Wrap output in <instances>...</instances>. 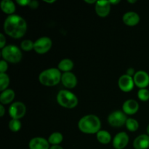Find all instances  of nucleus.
<instances>
[{"label": "nucleus", "instance_id": "nucleus-1", "mask_svg": "<svg viewBox=\"0 0 149 149\" xmlns=\"http://www.w3.org/2000/svg\"><path fill=\"white\" fill-rule=\"evenodd\" d=\"M27 29L26 20L17 15H10L4 20V31L7 35L15 39L23 36Z\"/></svg>", "mask_w": 149, "mask_h": 149}, {"label": "nucleus", "instance_id": "nucleus-2", "mask_svg": "<svg viewBox=\"0 0 149 149\" xmlns=\"http://www.w3.org/2000/svg\"><path fill=\"white\" fill-rule=\"evenodd\" d=\"M79 129L84 133L94 134L100 131L101 122L97 116L93 114L83 116L78 123Z\"/></svg>", "mask_w": 149, "mask_h": 149}, {"label": "nucleus", "instance_id": "nucleus-3", "mask_svg": "<svg viewBox=\"0 0 149 149\" xmlns=\"http://www.w3.org/2000/svg\"><path fill=\"white\" fill-rule=\"evenodd\" d=\"M61 71L55 68H48L40 73L39 80L41 84L45 86H55L61 80Z\"/></svg>", "mask_w": 149, "mask_h": 149}, {"label": "nucleus", "instance_id": "nucleus-4", "mask_svg": "<svg viewBox=\"0 0 149 149\" xmlns=\"http://www.w3.org/2000/svg\"><path fill=\"white\" fill-rule=\"evenodd\" d=\"M57 101L61 106L67 109H72L78 104V98L71 92L63 90L57 95Z\"/></svg>", "mask_w": 149, "mask_h": 149}, {"label": "nucleus", "instance_id": "nucleus-5", "mask_svg": "<svg viewBox=\"0 0 149 149\" xmlns=\"http://www.w3.org/2000/svg\"><path fill=\"white\" fill-rule=\"evenodd\" d=\"M1 55L4 61L16 63L21 61L22 52L17 46L10 45L5 46L1 49Z\"/></svg>", "mask_w": 149, "mask_h": 149}, {"label": "nucleus", "instance_id": "nucleus-6", "mask_svg": "<svg viewBox=\"0 0 149 149\" xmlns=\"http://www.w3.org/2000/svg\"><path fill=\"white\" fill-rule=\"evenodd\" d=\"M127 118L126 114L121 111H115L110 113L108 117V122L109 124L112 127H122L125 124H126Z\"/></svg>", "mask_w": 149, "mask_h": 149}, {"label": "nucleus", "instance_id": "nucleus-7", "mask_svg": "<svg viewBox=\"0 0 149 149\" xmlns=\"http://www.w3.org/2000/svg\"><path fill=\"white\" fill-rule=\"evenodd\" d=\"M52 45V42L50 38L43 36L34 42L33 49L38 54H45L50 49Z\"/></svg>", "mask_w": 149, "mask_h": 149}, {"label": "nucleus", "instance_id": "nucleus-8", "mask_svg": "<svg viewBox=\"0 0 149 149\" xmlns=\"http://www.w3.org/2000/svg\"><path fill=\"white\" fill-rule=\"evenodd\" d=\"M26 111V106L22 102L13 103L9 109V113H10V116L15 119H20V118L23 117Z\"/></svg>", "mask_w": 149, "mask_h": 149}, {"label": "nucleus", "instance_id": "nucleus-9", "mask_svg": "<svg viewBox=\"0 0 149 149\" xmlns=\"http://www.w3.org/2000/svg\"><path fill=\"white\" fill-rule=\"evenodd\" d=\"M134 82L137 87L141 89L146 88L149 84V75L144 71H138L133 77Z\"/></svg>", "mask_w": 149, "mask_h": 149}, {"label": "nucleus", "instance_id": "nucleus-10", "mask_svg": "<svg viewBox=\"0 0 149 149\" xmlns=\"http://www.w3.org/2000/svg\"><path fill=\"white\" fill-rule=\"evenodd\" d=\"M119 87L120 90L124 92H130L133 89L134 87V79L132 77L127 75V74H124L121 76L119 79Z\"/></svg>", "mask_w": 149, "mask_h": 149}, {"label": "nucleus", "instance_id": "nucleus-11", "mask_svg": "<svg viewBox=\"0 0 149 149\" xmlns=\"http://www.w3.org/2000/svg\"><path fill=\"white\" fill-rule=\"evenodd\" d=\"M129 143V136L125 132H119L115 135L113 140V146L116 149H123Z\"/></svg>", "mask_w": 149, "mask_h": 149}, {"label": "nucleus", "instance_id": "nucleus-12", "mask_svg": "<svg viewBox=\"0 0 149 149\" xmlns=\"http://www.w3.org/2000/svg\"><path fill=\"white\" fill-rule=\"evenodd\" d=\"M111 10L110 1L101 0L97 1L95 4V12L100 17H104L109 14Z\"/></svg>", "mask_w": 149, "mask_h": 149}, {"label": "nucleus", "instance_id": "nucleus-13", "mask_svg": "<svg viewBox=\"0 0 149 149\" xmlns=\"http://www.w3.org/2000/svg\"><path fill=\"white\" fill-rule=\"evenodd\" d=\"M61 81L65 87L69 89H72L76 87L77 84V79L76 76L73 73L65 72L62 74L61 77Z\"/></svg>", "mask_w": 149, "mask_h": 149}, {"label": "nucleus", "instance_id": "nucleus-14", "mask_svg": "<svg viewBox=\"0 0 149 149\" xmlns=\"http://www.w3.org/2000/svg\"><path fill=\"white\" fill-rule=\"evenodd\" d=\"M29 146L30 149H49V142L45 138L40 137L32 138Z\"/></svg>", "mask_w": 149, "mask_h": 149}, {"label": "nucleus", "instance_id": "nucleus-15", "mask_svg": "<svg viewBox=\"0 0 149 149\" xmlns=\"http://www.w3.org/2000/svg\"><path fill=\"white\" fill-rule=\"evenodd\" d=\"M123 112L125 114L132 115L136 113L139 109V104L138 102L132 99L126 100L122 106Z\"/></svg>", "mask_w": 149, "mask_h": 149}, {"label": "nucleus", "instance_id": "nucleus-16", "mask_svg": "<svg viewBox=\"0 0 149 149\" xmlns=\"http://www.w3.org/2000/svg\"><path fill=\"white\" fill-rule=\"evenodd\" d=\"M122 19H123V22L127 26H134L139 23L140 16L135 12L130 11L124 15Z\"/></svg>", "mask_w": 149, "mask_h": 149}, {"label": "nucleus", "instance_id": "nucleus-17", "mask_svg": "<svg viewBox=\"0 0 149 149\" xmlns=\"http://www.w3.org/2000/svg\"><path fill=\"white\" fill-rule=\"evenodd\" d=\"M135 149H147L149 147V135H141L137 137L133 142Z\"/></svg>", "mask_w": 149, "mask_h": 149}, {"label": "nucleus", "instance_id": "nucleus-18", "mask_svg": "<svg viewBox=\"0 0 149 149\" xmlns=\"http://www.w3.org/2000/svg\"><path fill=\"white\" fill-rule=\"evenodd\" d=\"M15 97V92L11 89H7L0 95V102L1 104H8L11 103Z\"/></svg>", "mask_w": 149, "mask_h": 149}, {"label": "nucleus", "instance_id": "nucleus-19", "mask_svg": "<svg viewBox=\"0 0 149 149\" xmlns=\"http://www.w3.org/2000/svg\"><path fill=\"white\" fill-rule=\"evenodd\" d=\"M1 9L4 13L13 14L15 11V5L11 0H3L1 2Z\"/></svg>", "mask_w": 149, "mask_h": 149}, {"label": "nucleus", "instance_id": "nucleus-20", "mask_svg": "<svg viewBox=\"0 0 149 149\" xmlns=\"http://www.w3.org/2000/svg\"><path fill=\"white\" fill-rule=\"evenodd\" d=\"M74 67V63L71 60L68 59V58H65L61 61V62L58 63V68L61 71H64L65 72H70L71 69Z\"/></svg>", "mask_w": 149, "mask_h": 149}, {"label": "nucleus", "instance_id": "nucleus-21", "mask_svg": "<svg viewBox=\"0 0 149 149\" xmlns=\"http://www.w3.org/2000/svg\"><path fill=\"white\" fill-rule=\"evenodd\" d=\"M97 139L103 144H108L111 140L110 133L106 130H100L97 133Z\"/></svg>", "mask_w": 149, "mask_h": 149}, {"label": "nucleus", "instance_id": "nucleus-22", "mask_svg": "<svg viewBox=\"0 0 149 149\" xmlns=\"http://www.w3.org/2000/svg\"><path fill=\"white\" fill-rule=\"evenodd\" d=\"M63 137L61 132H55L49 135V138H48V142L49 143L52 144V145H59L61 142L63 141Z\"/></svg>", "mask_w": 149, "mask_h": 149}, {"label": "nucleus", "instance_id": "nucleus-23", "mask_svg": "<svg viewBox=\"0 0 149 149\" xmlns=\"http://www.w3.org/2000/svg\"><path fill=\"white\" fill-rule=\"evenodd\" d=\"M9 84H10V78L7 74H6V73L0 74V90L3 92L7 90Z\"/></svg>", "mask_w": 149, "mask_h": 149}, {"label": "nucleus", "instance_id": "nucleus-24", "mask_svg": "<svg viewBox=\"0 0 149 149\" xmlns=\"http://www.w3.org/2000/svg\"><path fill=\"white\" fill-rule=\"evenodd\" d=\"M125 125H126L128 130L131 131V132H135L139 127V124H138V121L135 119H132V118L127 119Z\"/></svg>", "mask_w": 149, "mask_h": 149}, {"label": "nucleus", "instance_id": "nucleus-25", "mask_svg": "<svg viewBox=\"0 0 149 149\" xmlns=\"http://www.w3.org/2000/svg\"><path fill=\"white\" fill-rule=\"evenodd\" d=\"M9 128L13 132H17L21 128V123L19 119H13L9 122Z\"/></svg>", "mask_w": 149, "mask_h": 149}, {"label": "nucleus", "instance_id": "nucleus-26", "mask_svg": "<svg viewBox=\"0 0 149 149\" xmlns=\"http://www.w3.org/2000/svg\"><path fill=\"white\" fill-rule=\"evenodd\" d=\"M138 97L142 101H147L149 100V90L146 88L140 89L138 92Z\"/></svg>", "mask_w": 149, "mask_h": 149}, {"label": "nucleus", "instance_id": "nucleus-27", "mask_svg": "<svg viewBox=\"0 0 149 149\" xmlns=\"http://www.w3.org/2000/svg\"><path fill=\"white\" fill-rule=\"evenodd\" d=\"M33 45H34V43L31 40H29V39L23 40L20 44V47L25 51L31 50L32 49H33Z\"/></svg>", "mask_w": 149, "mask_h": 149}, {"label": "nucleus", "instance_id": "nucleus-28", "mask_svg": "<svg viewBox=\"0 0 149 149\" xmlns=\"http://www.w3.org/2000/svg\"><path fill=\"white\" fill-rule=\"evenodd\" d=\"M8 65H7V61L2 60L0 61V74H4L7 71Z\"/></svg>", "mask_w": 149, "mask_h": 149}, {"label": "nucleus", "instance_id": "nucleus-29", "mask_svg": "<svg viewBox=\"0 0 149 149\" xmlns=\"http://www.w3.org/2000/svg\"><path fill=\"white\" fill-rule=\"evenodd\" d=\"M6 43V39L5 37H4V34L3 33H0V47L1 48V49H3V48L4 47V45H5Z\"/></svg>", "mask_w": 149, "mask_h": 149}, {"label": "nucleus", "instance_id": "nucleus-30", "mask_svg": "<svg viewBox=\"0 0 149 149\" xmlns=\"http://www.w3.org/2000/svg\"><path fill=\"white\" fill-rule=\"evenodd\" d=\"M31 0H17V3L20 6L29 5Z\"/></svg>", "mask_w": 149, "mask_h": 149}, {"label": "nucleus", "instance_id": "nucleus-31", "mask_svg": "<svg viewBox=\"0 0 149 149\" xmlns=\"http://www.w3.org/2000/svg\"><path fill=\"white\" fill-rule=\"evenodd\" d=\"M29 6L33 9L37 8L38 6H39V2H38L37 1H36V0H33V1H31V0L30 4H29Z\"/></svg>", "mask_w": 149, "mask_h": 149}, {"label": "nucleus", "instance_id": "nucleus-32", "mask_svg": "<svg viewBox=\"0 0 149 149\" xmlns=\"http://www.w3.org/2000/svg\"><path fill=\"white\" fill-rule=\"evenodd\" d=\"M127 74L130 76V77H132V75H135V69L132 68H128L127 71Z\"/></svg>", "mask_w": 149, "mask_h": 149}, {"label": "nucleus", "instance_id": "nucleus-33", "mask_svg": "<svg viewBox=\"0 0 149 149\" xmlns=\"http://www.w3.org/2000/svg\"><path fill=\"white\" fill-rule=\"evenodd\" d=\"M4 113H5V109H4V107L3 106V105H0V116L2 117L4 116Z\"/></svg>", "mask_w": 149, "mask_h": 149}, {"label": "nucleus", "instance_id": "nucleus-34", "mask_svg": "<svg viewBox=\"0 0 149 149\" xmlns=\"http://www.w3.org/2000/svg\"><path fill=\"white\" fill-rule=\"evenodd\" d=\"M49 149H63V148L59 145H54V146H52L49 148Z\"/></svg>", "mask_w": 149, "mask_h": 149}, {"label": "nucleus", "instance_id": "nucleus-35", "mask_svg": "<svg viewBox=\"0 0 149 149\" xmlns=\"http://www.w3.org/2000/svg\"><path fill=\"white\" fill-rule=\"evenodd\" d=\"M84 1H85V2H87V3H90V4H92V3L96 2L97 1H95V0H91V1H90V0H85Z\"/></svg>", "mask_w": 149, "mask_h": 149}, {"label": "nucleus", "instance_id": "nucleus-36", "mask_svg": "<svg viewBox=\"0 0 149 149\" xmlns=\"http://www.w3.org/2000/svg\"><path fill=\"white\" fill-rule=\"evenodd\" d=\"M119 0H117V1H110L111 4H118L119 2Z\"/></svg>", "mask_w": 149, "mask_h": 149}, {"label": "nucleus", "instance_id": "nucleus-37", "mask_svg": "<svg viewBox=\"0 0 149 149\" xmlns=\"http://www.w3.org/2000/svg\"><path fill=\"white\" fill-rule=\"evenodd\" d=\"M45 1H46V2H48V3H53L55 2V0H52V1H47V0H45Z\"/></svg>", "mask_w": 149, "mask_h": 149}, {"label": "nucleus", "instance_id": "nucleus-38", "mask_svg": "<svg viewBox=\"0 0 149 149\" xmlns=\"http://www.w3.org/2000/svg\"><path fill=\"white\" fill-rule=\"evenodd\" d=\"M128 2H130V3H135L136 2V0H134V1H132V0H128Z\"/></svg>", "mask_w": 149, "mask_h": 149}, {"label": "nucleus", "instance_id": "nucleus-39", "mask_svg": "<svg viewBox=\"0 0 149 149\" xmlns=\"http://www.w3.org/2000/svg\"><path fill=\"white\" fill-rule=\"evenodd\" d=\"M147 133H148L149 135V125H148V127H147Z\"/></svg>", "mask_w": 149, "mask_h": 149}]
</instances>
